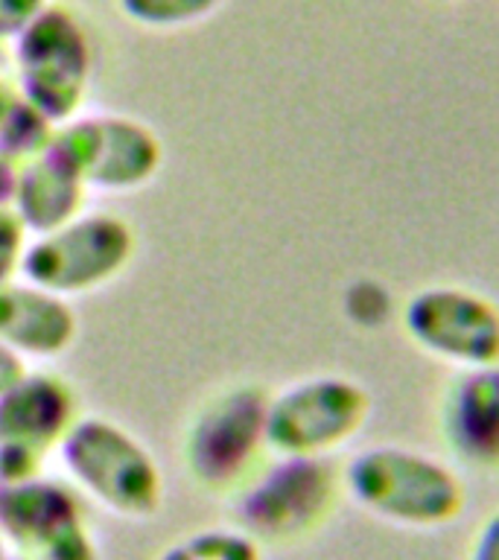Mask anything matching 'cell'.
Listing matches in <instances>:
<instances>
[{"label":"cell","instance_id":"obj_1","mask_svg":"<svg viewBox=\"0 0 499 560\" xmlns=\"http://www.w3.org/2000/svg\"><path fill=\"white\" fill-rule=\"evenodd\" d=\"M345 497L380 523L438 532L467 508L462 470L450 458L406 444L362 446L341 464Z\"/></svg>","mask_w":499,"mask_h":560},{"label":"cell","instance_id":"obj_2","mask_svg":"<svg viewBox=\"0 0 499 560\" xmlns=\"http://www.w3.org/2000/svg\"><path fill=\"white\" fill-rule=\"evenodd\" d=\"M56 458L70 488L117 520L143 523L164 505V476L152 450L105 415H82Z\"/></svg>","mask_w":499,"mask_h":560},{"label":"cell","instance_id":"obj_3","mask_svg":"<svg viewBox=\"0 0 499 560\" xmlns=\"http://www.w3.org/2000/svg\"><path fill=\"white\" fill-rule=\"evenodd\" d=\"M269 394L257 383H231L196 406L182 435V467L201 493L231 499L269 458Z\"/></svg>","mask_w":499,"mask_h":560},{"label":"cell","instance_id":"obj_4","mask_svg":"<svg viewBox=\"0 0 499 560\" xmlns=\"http://www.w3.org/2000/svg\"><path fill=\"white\" fill-rule=\"evenodd\" d=\"M341 497V470L333 458L269 455L231 497V525L263 549L295 546L322 532Z\"/></svg>","mask_w":499,"mask_h":560},{"label":"cell","instance_id":"obj_5","mask_svg":"<svg viewBox=\"0 0 499 560\" xmlns=\"http://www.w3.org/2000/svg\"><path fill=\"white\" fill-rule=\"evenodd\" d=\"M9 65L18 94L53 126L79 117L94 82L96 50L91 26L77 7L50 0V7L12 44Z\"/></svg>","mask_w":499,"mask_h":560},{"label":"cell","instance_id":"obj_6","mask_svg":"<svg viewBox=\"0 0 499 560\" xmlns=\"http://www.w3.org/2000/svg\"><path fill=\"white\" fill-rule=\"evenodd\" d=\"M371 392L348 374H310L269 394L266 438L271 455L333 458L362 435Z\"/></svg>","mask_w":499,"mask_h":560},{"label":"cell","instance_id":"obj_7","mask_svg":"<svg viewBox=\"0 0 499 560\" xmlns=\"http://www.w3.org/2000/svg\"><path fill=\"white\" fill-rule=\"evenodd\" d=\"M138 234L126 217L85 210L50 234L33 236L21 278L59 298H82L112 287L129 269Z\"/></svg>","mask_w":499,"mask_h":560},{"label":"cell","instance_id":"obj_8","mask_svg":"<svg viewBox=\"0 0 499 560\" xmlns=\"http://www.w3.org/2000/svg\"><path fill=\"white\" fill-rule=\"evenodd\" d=\"M0 546L21 560H100L85 499L47 472L0 485Z\"/></svg>","mask_w":499,"mask_h":560},{"label":"cell","instance_id":"obj_9","mask_svg":"<svg viewBox=\"0 0 499 560\" xmlns=\"http://www.w3.org/2000/svg\"><path fill=\"white\" fill-rule=\"evenodd\" d=\"M406 339L453 371L499 365V304L464 283H427L401 306Z\"/></svg>","mask_w":499,"mask_h":560},{"label":"cell","instance_id":"obj_10","mask_svg":"<svg viewBox=\"0 0 499 560\" xmlns=\"http://www.w3.org/2000/svg\"><path fill=\"white\" fill-rule=\"evenodd\" d=\"M53 143L77 166L88 192L129 196L152 184L164 166V143L131 114H79L56 129Z\"/></svg>","mask_w":499,"mask_h":560},{"label":"cell","instance_id":"obj_11","mask_svg":"<svg viewBox=\"0 0 499 560\" xmlns=\"http://www.w3.org/2000/svg\"><path fill=\"white\" fill-rule=\"evenodd\" d=\"M82 418L77 388L47 371H26L0 394V485L44 476Z\"/></svg>","mask_w":499,"mask_h":560},{"label":"cell","instance_id":"obj_12","mask_svg":"<svg viewBox=\"0 0 499 560\" xmlns=\"http://www.w3.org/2000/svg\"><path fill=\"white\" fill-rule=\"evenodd\" d=\"M436 429L459 470L499 476V365L455 371L438 397Z\"/></svg>","mask_w":499,"mask_h":560},{"label":"cell","instance_id":"obj_13","mask_svg":"<svg viewBox=\"0 0 499 560\" xmlns=\"http://www.w3.org/2000/svg\"><path fill=\"white\" fill-rule=\"evenodd\" d=\"M79 339V315L59 298L30 280L0 287V341L24 362H56Z\"/></svg>","mask_w":499,"mask_h":560},{"label":"cell","instance_id":"obj_14","mask_svg":"<svg viewBox=\"0 0 499 560\" xmlns=\"http://www.w3.org/2000/svg\"><path fill=\"white\" fill-rule=\"evenodd\" d=\"M88 187L59 147L50 143L42 155L18 170L12 210L33 236L50 234L88 210Z\"/></svg>","mask_w":499,"mask_h":560},{"label":"cell","instance_id":"obj_15","mask_svg":"<svg viewBox=\"0 0 499 560\" xmlns=\"http://www.w3.org/2000/svg\"><path fill=\"white\" fill-rule=\"evenodd\" d=\"M155 560H263V546L236 525H213L182 534Z\"/></svg>","mask_w":499,"mask_h":560},{"label":"cell","instance_id":"obj_16","mask_svg":"<svg viewBox=\"0 0 499 560\" xmlns=\"http://www.w3.org/2000/svg\"><path fill=\"white\" fill-rule=\"evenodd\" d=\"M56 129L59 126H53L42 112H35L33 105L18 94L15 103L9 105V112L0 120V155L15 166L30 164L50 147Z\"/></svg>","mask_w":499,"mask_h":560},{"label":"cell","instance_id":"obj_17","mask_svg":"<svg viewBox=\"0 0 499 560\" xmlns=\"http://www.w3.org/2000/svg\"><path fill=\"white\" fill-rule=\"evenodd\" d=\"M120 15L143 30H184L217 15L225 0H114Z\"/></svg>","mask_w":499,"mask_h":560},{"label":"cell","instance_id":"obj_18","mask_svg":"<svg viewBox=\"0 0 499 560\" xmlns=\"http://www.w3.org/2000/svg\"><path fill=\"white\" fill-rule=\"evenodd\" d=\"M33 234L12 208H0V287L24 275V257Z\"/></svg>","mask_w":499,"mask_h":560},{"label":"cell","instance_id":"obj_19","mask_svg":"<svg viewBox=\"0 0 499 560\" xmlns=\"http://www.w3.org/2000/svg\"><path fill=\"white\" fill-rule=\"evenodd\" d=\"M47 7L50 0H0V52L12 50V44Z\"/></svg>","mask_w":499,"mask_h":560},{"label":"cell","instance_id":"obj_20","mask_svg":"<svg viewBox=\"0 0 499 560\" xmlns=\"http://www.w3.org/2000/svg\"><path fill=\"white\" fill-rule=\"evenodd\" d=\"M464 560H499V508H494L473 532Z\"/></svg>","mask_w":499,"mask_h":560},{"label":"cell","instance_id":"obj_21","mask_svg":"<svg viewBox=\"0 0 499 560\" xmlns=\"http://www.w3.org/2000/svg\"><path fill=\"white\" fill-rule=\"evenodd\" d=\"M26 371H30V368H26L24 359L15 357V353L0 341V394L7 392L9 385H15Z\"/></svg>","mask_w":499,"mask_h":560},{"label":"cell","instance_id":"obj_22","mask_svg":"<svg viewBox=\"0 0 499 560\" xmlns=\"http://www.w3.org/2000/svg\"><path fill=\"white\" fill-rule=\"evenodd\" d=\"M18 96V85L15 77H12V65H9L7 52H0V120H3V114L9 112V105L15 103Z\"/></svg>","mask_w":499,"mask_h":560},{"label":"cell","instance_id":"obj_23","mask_svg":"<svg viewBox=\"0 0 499 560\" xmlns=\"http://www.w3.org/2000/svg\"><path fill=\"white\" fill-rule=\"evenodd\" d=\"M18 170L12 161L0 155V208H12V199H15V187H18Z\"/></svg>","mask_w":499,"mask_h":560},{"label":"cell","instance_id":"obj_24","mask_svg":"<svg viewBox=\"0 0 499 560\" xmlns=\"http://www.w3.org/2000/svg\"><path fill=\"white\" fill-rule=\"evenodd\" d=\"M9 555H7V549H3V546H0V560H7Z\"/></svg>","mask_w":499,"mask_h":560},{"label":"cell","instance_id":"obj_25","mask_svg":"<svg viewBox=\"0 0 499 560\" xmlns=\"http://www.w3.org/2000/svg\"><path fill=\"white\" fill-rule=\"evenodd\" d=\"M7 560H21V558H7Z\"/></svg>","mask_w":499,"mask_h":560}]
</instances>
